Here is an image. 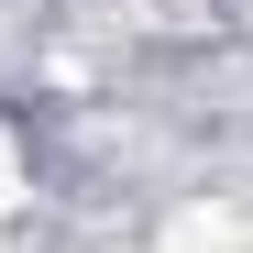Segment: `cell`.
Returning a JSON list of instances; mask_svg holds the SVG:
<instances>
[]
</instances>
